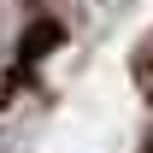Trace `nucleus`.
Here are the masks:
<instances>
[{
    "instance_id": "nucleus-1",
    "label": "nucleus",
    "mask_w": 153,
    "mask_h": 153,
    "mask_svg": "<svg viewBox=\"0 0 153 153\" xmlns=\"http://www.w3.org/2000/svg\"><path fill=\"white\" fill-rule=\"evenodd\" d=\"M59 36H65V30H59L53 18H41V24H30V30H24V59H47L59 47Z\"/></svg>"
}]
</instances>
